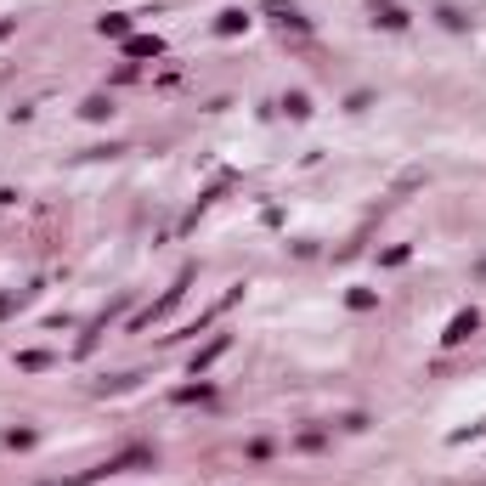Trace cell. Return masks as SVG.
<instances>
[{
    "label": "cell",
    "mask_w": 486,
    "mask_h": 486,
    "mask_svg": "<svg viewBox=\"0 0 486 486\" xmlns=\"http://www.w3.org/2000/svg\"><path fill=\"white\" fill-rule=\"evenodd\" d=\"M475 323H480V317H475V311H463V317L452 323V334H447V345H458V339H469V334H475Z\"/></svg>",
    "instance_id": "cell-1"
}]
</instances>
